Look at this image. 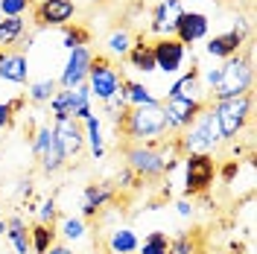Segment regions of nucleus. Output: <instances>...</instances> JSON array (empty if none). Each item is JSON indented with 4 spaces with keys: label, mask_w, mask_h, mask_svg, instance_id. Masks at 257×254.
Returning <instances> with one entry per match:
<instances>
[{
    "label": "nucleus",
    "mask_w": 257,
    "mask_h": 254,
    "mask_svg": "<svg viewBox=\"0 0 257 254\" xmlns=\"http://www.w3.org/2000/svg\"><path fill=\"white\" fill-rule=\"evenodd\" d=\"M123 155H126V167L141 181H155V178L170 173L178 164L181 149H178V141L173 138L170 146H164V143L158 146V141L155 143H132V146H126Z\"/></svg>",
    "instance_id": "nucleus-1"
},
{
    "label": "nucleus",
    "mask_w": 257,
    "mask_h": 254,
    "mask_svg": "<svg viewBox=\"0 0 257 254\" xmlns=\"http://www.w3.org/2000/svg\"><path fill=\"white\" fill-rule=\"evenodd\" d=\"M251 85H254V62H251V44H245L242 53H237L234 59H228V62L219 64L216 85L208 91L210 102L251 94Z\"/></svg>",
    "instance_id": "nucleus-2"
},
{
    "label": "nucleus",
    "mask_w": 257,
    "mask_h": 254,
    "mask_svg": "<svg viewBox=\"0 0 257 254\" xmlns=\"http://www.w3.org/2000/svg\"><path fill=\"white\" fill-rule=\"evenodd\" d=\"M123 135L132 143H155L158 138L167 135V114L164 105H138V108H128L126 120L120 123Z\"/></svg>",
    "instance_id": "nucleus-3"
},
{
    "label": "nucleus",
    "mask_w": 257,
    "mask_h": 254,
    "mask_svg": "<svg viewBox=\"0 0 257 254\" xmlns=\"http://www.w3.org/2000/svg\"><path fill=\"white\" fill-rule=\"evenodd\" d=\"M176 141H178L181 155H187V152H208V155H213L216 149L225 146L222 135H219V126H216V117H213V111H210V105H205V108L199 111V117L178 135Z\"/></svg>",
    "instance_id": "nucleus-4"
},
{
    "label": "nucleus",
    "mask_w": 257,
    "mask_h": 254,
    "mask_svg": "<svg viewBox=\"0 0 257 254\" xmlns=\"http://www.w3.org/2000/svg\"><path fill=\"white\" fill-rule=\"evenodd\" d=\"M208 105L213 111V117H216L222 141L225 143L240 141V135L251 123V94L234 96V99H216V102H208Z\"/></svg>",
    "instance_id": "nucleus-5"
},
{
    "label": "nucleus",
    "mask_w": 257,
    "mask_h": 254,
    "mask_svg": "<svg viewBox=\"0 0 257 254\" xmlns=\"http://www.w3.org/2000/svg\"><path fill=\"white\" fill-rule=\"evenodd\" d=\"M181 167H184V196H190V199L208 193L213 187V181H216V170H219L216 158L208 155V152L181 155Z\"/></svg>",
    "instance_id": "nucleus-6"
},
{
    "label": "nucleus",
    "mask_w": 257,
    "mask_h": 254,
    "mask_svg": "<svg viewBox=\"0 0 257 254\" xmlns=\"http://www.w3.org/2000/svg\"><path fill=\"white\" fill-rule=\"evenodd\" d=\"M85 85H88V91H91V99H94V102H108V99H114V96L120 94V88H123V73H120L108 59L94 56Z\"/></svg>",
    "instance_id": "nucleus-7"
},
{
    "label": "nucleus",
    "mask_w": 257,
    "mask_h": 254,
    "mask_svg": "<svg viewBox=\"0 0 257 254\" xmlns=\"http://www.w3.org/2000/svg\"><path fill=\"white\" fill-rule=\"evenodd\" d=\"M32 155L38 161V167L47 175H56L59 170H64L67 158L62 155L59 143H56V135H53V126L50 123H41V126L32 132Z\"/></svg>",
    "instance_id": "nucleus-8"
},
{
    "label": "nucleus",
    "mask_w": 257,
    "mask_h": 254,
    "mask_svg": "<svg viewBox=\"0 0 257 254\" xmlns=\"http://www.w3.org/2000/svg\"><path fill=\"white\" fill-rule=\"evenodd\" d=\"M161 105H164V114H167V135H181L208 102L187 99V96H167V99H161Z\"/></svg>",
    "instance_id": "nucleus-9"
},
{
    "label": "nucleus",
    "mask_w": 257,
    "mask_h": 254,
    "mask_svg": "<svg viewBox=\"0 0 257 254\" xmlns=\"http://www.w3.org/2000/svg\"><path fill=\"white\" fill-rule=\"evenodd\" d=\"M187 53H190V50L184 47L178 38H155V41H152L155 70H158V73H164V76H178V73L184 70Z\"/></svg>",
    "instance_id": "nucleus-10"
},
{
    "label": "nucleus",
    "mask_w": 257,
    "mask_h": 254,
    "mask_svg": "<svg viewBox=\"0 0 257 254\" xmlns=\"http://www.w3.org/2000/svg\"><path fill=\"white\" fill-rule=\"evenodd\" d=\"M53 135H56V143H59V149L67 161L79 158L85 152V129H82L79 120H73V117L53 120Z\"/></svg>",
    "instance_id": "nucleus-11"
},
{
    "label": "nucleus",
    "mask_w": 257,
    "mask_h": 254,
    "mask_svg": "<svg viewBox=\"0 0 257 254\" xmlns=\"http://www.w3.org/2000/svg\"><path fill=\"white\" fill-rule=\"evenodd\" d=\"M91 62H94V50L88 47H73L67 50V59H64L62 76H59V88H76L88 79V70H91Z\"/></svg>",
    "instance_id": "nucleus-12"
},
{
    "label": "nucleus",
    "mask_w": 257,
    "mask_h": 254,
    "mask_svg": "<svg viewBox=\"0 0 257 254\" xmlns=\"http://www.w3.org/2000/svg\"><path fill=\"white\" fill-rule=\"evenodd\" d=\"M76 3L73 0H38L35 3V24L38 27H70L76 24Z\"/></svg>",
    "instance_id": "nucleus-13"
},
{
    "label": "nucleus",
    "mask_w": 257,
    "mask_h": 254,
    "mask_svg": "<svg viewBox=\"0 0 257 254\" xmlns=\"http://www.w3.org/2000/svg\"><path fill=\"white\" fill-rule=\"evenodd\" d=\"M208 35H210V18L205 12H196V9H184L176 24V35L173 38H178L184 47L190 50L193 44L205 41Z\"/></svg>",
    "instance_id": "nucleus-14"
},
{
    "label": "nucleus",
    "mask_w": 257,
    "mask_h": 254,
    "mask_svg": "<svg viewBox=\"0 0 257 254\" xmlns=\"http://www.w3.org/2000/svg\"><path fill=\"white\" fill-rule=\"evenodd\" d=\"M248 44V38L237 30H225L216 32V35H208L205 38V56L213 59V62H228L234 59L237 53H242V47Z\"/></svg>",
    "instance_id": "nucleus-15"
},
{
    "label": "nucleus",
    "mask_w": 257,
    "mask_h": 254,
    "mask_svg": "<svg viewBox=\"0 0 257 254\" xmlns=\"http://www.w3.org/2000/svg\"><path fill=\"white\" fill-rule=\"evenodd\" d=\"M181 12H184V3H181V0H161L158 6L152 9L149 32H152L155 38H173Z\"/></svg>",
    "instance_id": "nucleus-16"
},
{
    "label": "nucleus",
    "mask_w": 257,
    "mask_h": 254,
    "mask_svg": "<svg viewBox=\"0 0 257 254\" xmlns=\"http://www.w3.org/2000/svg\"><path fill=\"white\" fill-rule=\"evenodd\" d=\"M0 82L27 85L30 82V59L21 50H0Z\"/></svg>",
    "instance_id": "nucleus-17"
},
{
    "label": "nucleus",
    "mask_w": 257,
    "mask_h": 254,
    "mask_svg": "<svg viewBox=\"0 0 257 254\" xmlns=\"http://www.w3.org/2000/svg\"><path fill=\"white\" fill-rule=\"evenodd\" d=\"M114 190L108 181H96V184H88L85 193H82V219H96L105 207L114 202Z\"/></svg>",
    "instance_id": "nucleus-18"
},
{
    "label": "nucleus",
    "mask_w": 257,
    "mask_h": 254,
    "mask_svg": "<svg viewBox=\"0 0 257 254\" xmlns=\"http://www.w3.org/2000/svg\"><path fill=\"white\" fill-rule=\"evenodd\" d=\"M167 96H187V99H202V102H208V91H205V85H202L199 67H193V70H181L178 79L170 85Z\"/></svg>",
    "instance_id": "nucleus-19"
},
{
    "label": "nucleus",
    "mask_w": 257,
    "mask_h": 254,
    "mask_svg": "<svg viewBox=\"0 0 257 254\" xmlns=\"http://www.w3.org/2000/svg\"><path fill=\"white\" fill-rule=\"evenodd\" d=\"M126 64L132 70H138V73H155V56H152V41H146V38H135V44L128 50L126 56Z\"/></svg>",
    "instance_id": "nucleus-20"
},
{
    "label": "nucleus",
    "mask_w": 257,
    "mask_h": 254,
    "mask_svg": "<svg viewBox=\"0 0 257 254\" xmlns=\"http://www.w3.org/2000/svg\"><path fill=\"white\" fill-rule=\"evenodd\" d=\"M120 96L126 99L128 108H138V105H158V102H161V96L152 94V88H149V85H144V82H138V79H126V76H123Z\"/></svg>",
    "instance_id": "nucleus-21"
},
{
    "label": "nucleus",
    "mask_w": 257,
    "mask_h": 254,
    "mask_svg": "<svg viewBox=\"0 0 257 254\" xmlns=\"http://www.w3.org/2000/svg\"><path fill=\"white\" fill-rule=\"evenodd\" d=\"M56 234L62 237L64 245H79V242H85L88 239V225H85V219L82 216H59L56 219Z\"/></svg>",
    "instance_id": "nucleus-22"
},
{
    "label": "nucleus",
    "mask_w": 257,
    "mask_h": 254,
    "mask_svg": "<svg viewBox=\"0 0 257 254\" xmlns=\"http://www.w3.org/2000/svg\"><path fill=\"white\" fill-rule=\"evenodd\" d=\"M105 245H108V251H117V254H135L138 251V245H141V237L135 234V228H128V225H117V228L108 231Z\"/></svg>",
    "instance_id": "nucleus-23"
},
{
    "label": "nucleus",
    "mask_w": 257,
    "mask_h": 254,
    "mask_svg": "<svg viewBox=\"0 0 257 254\" xmlns=\"http://www.w3.org/2000/svg\"><path fill=\"white\" fill-rule=\"evenodd\" d=\"M67 91V99H70V117L73 120H88L91 114H94V99H91V91H88V85L82 82L76 88H64Z\"/></svg>",
    "instance_id": "nucleus-24"
},
{
    "label": "nucleus",
    "mask_w": 257,
    "mask_h": 254,
    "mask_svg": "<svg viewBox=\"0 0 257 254\" xmlns=\"http://www.w3.org/2000/svg\"><path fill=\"white\" fill-rule=\"evenodd\" d=\"M82 129H85V146H88L91 158L102 161V155H105V138H102V123H99V114H91L88 120H82Z\"/></svg>",
    "instance_id": "nucleus-25"
},
{
    "label": "nucleus",
    "mask_w": 257,
    "mask_h": 254,
    "mask_svg": "<svg viewBox=\"0 0 257 254\" xmlns=\"http://www.w3.org/2000/svg\"><path fill=\"white\" fill-rule=\"evenodd\" d=\"M24 35H27L24 18H3L0 21V50H15Z\"/></svg>",
    "instance_id": "nucleus-26"
},
{
    "label": "nucleus",
    "mask_w": 257,
    "mask_h": 254,
    "mask_svg": "<svg viewBox=\"0 0 257 254\" xmlns=\"http://www.w3.org/2000/svg\"><path fill=\"white\" fill-rule=\"evenodd\" d=\"M6 237L12 242L15 254H30V228L21 216H9L6 219Z\"/></svg>",
    "instance_id": "nucleus-27"
},
{
    "label": "nucleus",
    "mask_w": 257,
    "mask_h": 254,
    "mask_svg": "<svg viewBox=\"0 0 257 254\" xmlns=\"http://www.w3.org/2000/svg\"><path fill=\"white\" fill-rule=\"evenodd\" d=\"M56 91H59V82L53 79V76L27 82V99H30V102H35V105H47Z\"/></svg>",
    "instance_id": "nucleus-28"
},
{
    "label": "nucleus",
    "mask_w": 257,
    "mask_h": 254,
    "mask_svg": "<svg viewBox=\"0 0 257 254\" xmlns=\"http://www.w3.org/2000/svg\"><path fill=\"white\" fill-rule=\"evenodd\" d=\"M59 234H56V225H41V222H35L30 228V251L35 254H44L53 245V242H59Z\"/></svg>",
    "instance_id": "nucleus-29"
},
{
    "label": "nucleus",
    "mask_w": 257,
    "mask_h": 254,
    "mask_svg": "<svg viewBox=\"0 0 257 254\" xmlns=\"http://www.w3.org/2000/svg\"><path fill=\"white\" fill-rule=\"evenodd\" d=\"M132 44H135V35H132L126 27H117V30H111L105 35V50H108L111 56H117V59H126Z\"/></svg>",
    "instance_id": "nucleus-30"
},
{
    "label": "nucleus",
    "mask_w": 257,
    "mask_h": 254,
    "mask_svg": "<svg viewBox=\"0 0 257 254\" xmlns=\"http://www.w3.org/2000/svg\"><path fill=\"white\" fill-rule=\"evenodd\" d=\"M135 254H170V237L167 231H149Z\"/></svg>",
    "instance_id": "nucleus-31"
},
{
    "label": "nucleus",
    "mask_w": 257,
    "mask_h": 254,
    "mask_svg": "<svg viewBox=\"0 0 257 254\" xmlns=\"http://www.w3.org/2000/svg\"><path fill=\"white\" fill-rule=\"evenodd\" d=\"M88 41H91V32L82 30L79 24H70V27H64V30H62V47H64V50L85 47Z\"/></svg>",
    "instance_id": "nucleus-32"
},
{
    "label": "nucleus",
    "mask_w": 257,
    "mask_h": 254,
    "mask_svg": "<svg viewBox=\"0 0 257 254\" xmlns=\"http://www.w3.org/2000/svg\"><path fill=\"white\" fill-rule=\"evenodd\" d=\"M35 6V0H0V15L3 18H24Z\"/></svg>",
    "instance_id": "nucleus-33"
},
{
    "label": "nucleus",
    "mask_w": 257,
    "mask_h": 254,
    "mask_svg": "<svg viewBox=\"0 0 257 254\" xmlns=\"http://www.w3.org/2000/svg\"><path fill=\"white\" fill-rule=\"evenodd\" d=\"M47 105H50L53 120H59V117H70V99H67V91H64V88H59V91L53 94V99H50Z\"/></svg>",
    "instance_id": "nucleus-34"
},
{
    "label": "nucleus",
    "mask_w": 257,
    "mask_h": 254,
    "mask_svg": "<svg viewBox=\"0 0 257 254\" xmlns=\"http://www.w3.org/2000/svg\"><path fill=\"white\" fill-rule=\"evenodd\" d=\"M56 219H59V202L50 196V199H44V202L38 205V222L41 225H56Z\"/></svg>",
    "instance_id": "nucleus-35"
},
{
    "label": "nucleus",
    "mask_w": 257,
    "mask_h": 254,
    "mask_svg": "<svg viewBox=\"0 0 257 254\" xmlns=\"http://www.w3.org/2000/svg\"><path fill=\"white\" fill-rule=\"evenodd\" d=\"M170 254H196V242H193L190 234H176L170 237Z\"/></svg>",
    "instance_id": "nucleus-36"
},
{
    "label": "nucleus",
    "mask_w": 257,
    "mask_h": 254,
    "mask_svg": "<svg viewBox=\"0 0 257 254\" xmlns=\"http://www.w3.org/2000/svg\"><path fill=\"white\" fill-rule=\"evenodd\" d=\"M141 184V178L132 173L128 167H120V173H117V187L114 190H132V187H138Z\"/></svg>",
    "instance_id": "nucleus-37"
},
{
    "label": "nucleus",
    "mask_w": 257,
    "mask_h": 254,
    "mask_svg": "<svg viewBox=\"0 0 257 254\" xmlns=\"http://www.w3.org/2000/svg\"><path fill=\"white\" fill-rule=\"evenodd\" d=\"M176 213L181 219H193V216H196V202H193L190 196H181L176 202Z\"/></svg>",
    "instance_id": "nucleus-38"
},
{
    "label": "nucleus",
    "mask_w": 257,
    "mask_h": 254,
    "mask_svg": "<svg viewBox=\"0 0 257 254\" xmlns=\"http://www.w3.org/2000/svg\"><path fill=\"white\" fill-rule=\"evenodd\" d=\"M240 173V161L234 158V161H228V164H225L222 170H216V175H219V178H222L225 184H231V181H234V175Z\"/></svg>",
    "instance_id": "nucleus-39"
},
{
    "label": "nucleus",
    "mask_w": 257,
    "mask_h": 254,
    "mask_svg": "<svg viewBox=\"0 0 257 254\" xmlns=\"http://www.w3.org/2000/svg\"><path fill=\"white\" fill-rule=\"evenodd\" d=\"M12 120H15V111H12V105L3 99V102H0V132H6V129L12 126Z\"/></svg>",
    "instance_id": "nucleus-40"
},
{
    "label": "nucleus",
    "mask_w": 257,
    "mask_h": 254,
    "mask_svg": "<svg viewBox=\"0 0 257 254\" xmlns=\"http://www.w3.org/2000/svg\"><path fill=\"white\" fill-rule=\"evenodd\" d=\"M44 254H76V248H70V245H64V242H53Z\"/></svg>",
    "instance_id": "nucleus-41"
},
{
    "label": "nucleus",
    "mask_w": 257,
    "mask_h": 254,
    "mask_svg": "<svg viewBox=\"0 0 257 254\" xmlns=\"http://www.w3.org/2000/svg\"><path fill=\"white\" fill-rule=\"evenodd\" d=\"M6 237V219H0V239Z\"/></svg>",
    "instance_id": "nucleus-42"
},
{
    "label": "nucleus",
    "mask_w": 257,
    "mask_h": 254,
    "mask_svg": "<svg viewBox=\"0 0 257 254\" xmlns=\"http://www.w3.org/2000/svg\"><path fill=\"white\" fill-rule=\"evenodd\" d=\"M88 3H99V0H88Z\"/></svg>",
    "instance_id": "nucleus-43"
},
{
    "label": "nucleus",
    "mask_w": 257,
    "mask_h": 254,
    "mask_svg": "<svg viewBox=\"0 0 257 254\" xmlns=\"http://www.w3.org/2000/svg\"><path fill=\"white\" fill-rule=\"evenodd\" d=\"M105 254H117V251H105Z\"/></svg>",
    "instance_id": "nucleus-44"
},
{
    "label": "nucleus",
    "mask_w": 257,
    "mask_h": 254,
    "mask_svg": "<svg viewBox=\"0 0 257 254\" xmlns=\"http://www.w3.org/2000/svg\"><path fill=\"white\" fill-rule=\"evenodd\" d=\"M196 3H205V0H196Z\"/></svg>",
    "instance_id": "nucleus-45"
},
{
    "label": "nucleus",
    "mask_w": 257,
    "mask_h": 254,
    "mask_svg": "<svg viewBox=\"0 0 257 254\" xmlns=\"http://www.w3.org/2000/svg\"><path fill=\"white\" fill-rule=\"evenodd\" d=\"M0 21H3V15H0Z\"/></svg>",
    "instance_id": "nucleus-46"
},
{
    "label": "nucleus",
    "mask_w": 257,
    "mask_h": 254,
    "mask_svg": "<svg viewBox=\"0 0 257 254\" xmlns=\"http://www.w3.org/2000/svg\"><path fill=\"white\" fill-rule=\"evenodd\" d=\"M196 254H202V251H196Z\"/></svg>",
    "instance_id": "nucleus-47"
},
{
    "label": "nucleus",
    "mask_w": 257,
    "mask_h": 254,
    "mask_svg": "<svg viewBox=\"0 0 257 254\" xmlns=\"http://www.w3.org/2000/svg\"><path fill=\"white\" fill-rule=\"evenodd\" d=\"M0 219H3V216H0Z\"/></svg>",
    "instance_id": "nucleus-48"
}]
</instances>
